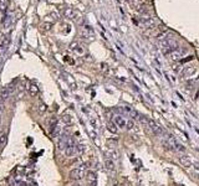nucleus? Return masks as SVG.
I'll list each match as a JSON object with an SVG mask.
<instances>
[{"label":"nucleus","instance_id":"f257e3e1","mask_svg":"<svg viewBox=\"0 0 199 186\" xmlns=\"http://www.w3.org/2000/svg\"><path fill=\"white\" fill-rule=\"evenodd\" d=\"M146 128H148L153 134H156L157 137H158V135H162V134H163V129H162L154 120H152V119H149V118H148V120H147V127H146Z\"/></svg>","mask_w":199,"mask_h":186},{"label":"nucleus","instance_id":"f03ea898","mask_svg":"<svg viewBox=\"0 0 199 186\" xmlns=\"http://www.w3.org/2000/svg\"><path fill=\"white\" fill-rule=\"evenodd\" d=\"M85 176V169L83 168H75L70 171V179L74 181H80Z\"/></svg>","mask_w":199,"mask_h":186},{"label":"nucleus","instance_id":"7ed1b4c3","mask_svg":"<svg viewBox=\"0 0 199 186\" xmlns=\"http://www.w3.org/2000/svg\"><path fill=\"white\" fill-rule=\"evenodd\" d=\"M113 123L116 124V127H118L121 129H126V126H127V119H126L123 116H121V114H116L113 117Z\"/></svg>","mask_w":199,"mask_h":186},{"label":"nucleus","instance_id":"20e7f679","mask_svg":"<svg viewBox=\"0 0 199 186\" xmlns=\"http://www.w3.org/2000/svg\"><path fill=\"white\" fill-rule=\"evenodd\" d=\"M14 92V87L11 88V86H6V87H4L3 89H2V92H0V101L2 102H4V101H6L10 96H11V93Z\"/></svg>","mask_w":199,"mask_h":186},{"label":"nucleus","instance_id":"39448f33","mask_svg":"<svg viewBox=\"0 0 199 186\" xmlns=\"http://www.w3.org/2000/svg\"><path fill=\"white\" fill-rule=\"evenodd\" d=\"M10 42H11V37H10V35H6V36L3 37V41H2V44H0V55H3L8 50V47L10 46Z\"/></svg>","mask_w":199,"mask_h":186},{"label":"nucleus","instance_id":"423d86ee","mask_svg":"<svg viewBox=\"0 0 199 186\" xmlns=\"http://www.w3.org/2000/svg\"><path fill=\"white\" fill-rule=\"evenodd\" d=\"M179 163L183 165L184 168H187V169H189L192 165H193V160L189 158V157H179Z\"/></svg>","mask_w":199,"mask_h":186},{"label":"nucleus","instance_id":"0eeeda50","mask_svg":"<svg viewBox=\"0 0 199 186\" xmlns=\"http://www.w3.org/2000/svg\"><path fill=\"white\" fill-rule=\"evenodd\" d=\"M11 24H13V15L6 13L5 16L3 17V26L5 29H8V27H10V25H11Z\"/></svg>","mask_w":199,"mask_h":186},{"label":"nucleus","instance_id":"6e6552de","mask_svg":"<svg viewBox=\"0 0 199 186\" xmlns=\"http://www.w3.org/2000/svg\"><path fill=\"white\" fill-rule=\"evenodd\" d=\"M86 179H87V182L90 186H93L96 184V174L93 171H88L87 175H86Z\"/></svg>","mask_w":199,"mask_h":186},{"label":"nucleus","instance_id":"1a4fd4ad","mask_svg":"<svg viewBox=\"0 0 199 186\" xmlns=\"http://www.w3.org/2000/svg\"><path fill=\"white\" fill-rule=\"evenodd\" d=\"M104 165H106V169L108 170V171H114V163H113V160L112 159H106V161H104Z\"/></svg>","mask_w":199,"mask_h":186},{"label":"nucleus","instance_id":"9d476101","mask_svg":"<svg viewBox=\"0 0 199 186\" xmlns=\"http://www.w3.org/2000/svg\"><path fill=\"white\" fill-rule=\"evenodd\" d=\"M29 92H30V95H36V93L39 92V88L35 85H30L29 86Z\"/></svg>","mask_w":199,"mask_h":186},{"label":"nucleus","instance_id":"9b49d317","mask_svg":"<svg viewBox=\"0 0 199 186\" xmlns=\"http://www.w3.org/2000/svg\"><path fill=\"white\" fill-rule=\"evenodd\" d=\"M8 3H9V0H0V10H2V11H5L6 10Z\"/></svg>","mask_w":199,"mask_h":186},{"label":"nucleus","instance_id":"f8f14e48","mask_svg":"<svg viewBox=\"0 0 199 186\" xmlns=\"http://www.w3.org/2000/svg\"><path fill=\"white\" fill-rule=\"evenodd\" d=\"M134 128V122L131 119H127V126H126V129L127 130H132Z\"/></svg>","mask_w":199,"mask_h":186},{"label":"nucleus","instance_id":"ddd939ff","mask_svg":"<svg viewBox=\"0 0 199 186\" xmlns=\"http://www.w3.org/2000/svg\"><path fill=\"white\" fill-rule=\"evenodd\" d=\"M5 141H6V134L5 133H2V134H0V147L4 145Z\"/></svg>","mask_w":199,"mask_h":186},{"label":"nucleus","instance_id":"4468645a","mask_svg":"<svg viewBox=\"0 0 199 186\" xmlns=\"http://www.w3.org/2000/svg\"><path fill=\"white\" fill-rule=\"evenodd\" d=\"M193 165H194V169L199 171V163L198 161H193Z\"/></svg>","mask_w":199,"mask_h":186},{"label":"nucleus","instance_id":"2eb2a0df","mask_svg":"<svg viewBox=\"0 0 199 186\" xmlns=\"http://www.w3.org/2000/svg\"><path fill=\"white\" fill-rule=\"evenodd\" d=\"M72 186H82V185H81V184H80L79 181H76V182H75L74 185H72Z\"/></svg>","mask_w":199,"mask_h":186}]
</instances>
